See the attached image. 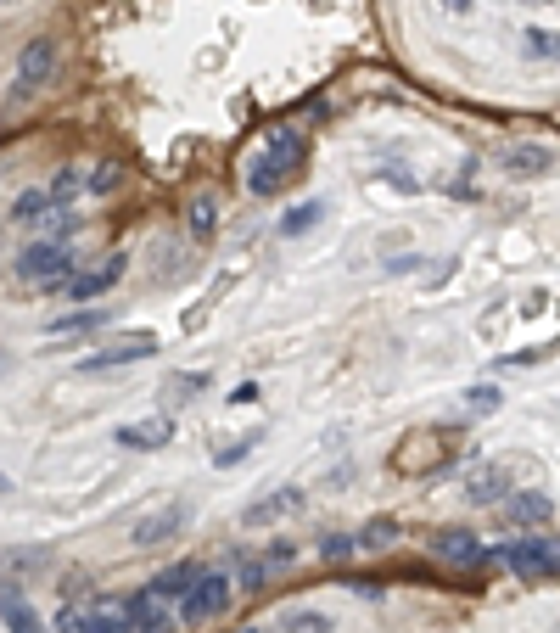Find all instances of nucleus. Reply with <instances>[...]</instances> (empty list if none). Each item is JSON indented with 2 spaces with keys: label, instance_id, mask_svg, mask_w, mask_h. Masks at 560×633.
<instances>
[{
  "label": "nucleus",
  "instance_id": "nucleus-1",
  "mask_svg": "<svg viewBox=\"0 0 560 633\" xmlns=\"http://www.w3.org/2000/svg\"><path fill=\"white\" fill-rule=\"evenodd\" d=\"M68 275H73V253L62 241H28L17 253V286H28V292H62Z\"/></svg>",
  "mask_w": 560,
  "mask_h": 633
},
{
  "label": "nucleus",
  "instance_id": "nucleus-2",
  "mask_svg": "<svg viewBox=\"0 0 560 633\" xmlns=\"http://www.w3.org/2000/svg\"><path fill=\"white\" fill-rule=\"evenodd\" d=\"M297 157H303V135H292V129H280L275 141H269V152H258V157H252V169H247L252 197H275L280 185L292 180Z\"/></svg>",
  "mask_w": 560,
  "mask_h": 633
},
{
  "label": "nucleus",
  "instance_id": "nucleus-3",
  "mask_svg": "<svg viewBox=\"0 0 560 633\" xmlns=\"http://www.w3.org/2000/svg\"><path fill=\"white\" fill-rule=\"evenodd\" d=\"M157 353V331H112L90 359L73 365V376H101V370H118V365H135V359H152Z\"/></svg>",
  "mask_w": 560,
  "mask_h": 633
},
{
  "label": "nucleus",
  "instance_id": "nucleus-4",
  "mask_svg": "<svg viewBox=\"0 0 560 633\" xmlns=\"http://www.w3.org/2000/svg\"><path fill=\"white\" fill-rule=\"evenodd\" d=\"M224 611H230V577L224 572H202L191 589L180 594V622L185 628H208V622H219Z\"/></svg>",
  "mask_w": 560,
  "mask_h": 633
},
{
  "label": "nucleus",
  "instance_id": "nucleus-5",
  "mask_svg": "<svg viewBox=\"0 0 560 633\" xmlns=\"http://www.w3.org/2000/svg\"><path fill=\"white\" fill-rule=\"evenodd\" d=\"M504 566L516 577H527V583L555 577L560 572V544H549V538H516V544L504 549Z\"/></svg>",
  "mask_w": 560,
  "mask_h": 633
},
{
  "label": "nucleus",
  "instance_id": "nucleus-6",
  "mask_svg": "<svg viewBox=\"0 0 560 633\" xmlns=\"http://www.w3.org/2000/svg\"><path fill=\"white\" fill-rule=\"evenodd\" d=\"M51 73H56V40H51V34H40V40L23 45L17 73H12V90H17V96H34V90H40Z\"/></svg>",
  "mask_w": 560,
  "mask_h": 633
},
{
  "label": "nucleus",
  "instance_id": "nucleus-7",
  "mask_svg": "<svg viewBox=\"0 0 560 633\" xmlns=\"http://www.w3.org/2000/svg\"><path fill=\"white\" fill-rule=\"evenodd\" d=\"M124 264H129L124 253H112V258H101V264H90L84 275H68V286H62V292H68L73 303H90V297L112 292V286L124 281Z\"/></svg>",
  "mask_w": 560,
  "mask_h": 633
},
{
  "label": "nucleus",
  "instance_id": "nucleus-8",
  "mask_svg": "<svg viewBox=\"0 0 560 633\" xmlns=\"http://www.w3.org/2000/svg\"><path fill=\"white\" fill-rule=\"evenodd\" d=\"M185 521H191V505H163V510H152L146 521H135V549H157V544H168V538H180Z\"/></svg>",
  "mask_w": 560,
  "mask_h": 633
},
{
  "label": "nucleus",
  "instance_id": "nucleus-9",
  "mask_svg": "<svg viewBox=\"0 0 560 633\" xmlns=\"http://www.w3.org/2000/svg\"><path fill=\"white\" fill-rule=\"evenodd\" d=\"M174 443V421L152 415V421H129L118 426V449H135V454H152V449H168Z\"/></svg>",
  "mask_w": 560,
  "mask_h": 633
},
{
  "label": "nucleus",
  "instance_id": "nucleus-10",
  "mask_svg": "<svg viewBox=\"0 0 560 633\" xmlns=\"http://www.w3.org/2000/svg\"><path fill=\"white\" fill-rule=\"evenodd\" d=\"M499 163L516 174V180H532V174H549V169H555V152H549V146H538V141H516V146H504Z\"/></svg>",
  "mask_w": 560,
  "mask_h": 633
},
{
  "label": "nucleus",
  "instance_id": "nucleus-11",
  "mask_svg": "<svg viewBox=\"0 0 560 633\" xmlns=\"http://www.w3.org/2000/svg\"><path fill=\"white\" fill-rule=\"evenodd\" d=\"M292 510H303V488H275L269 499H258V505L241 510V527H269V521L292 516Z\"/></svg>",
  "mask_w": 560,
  "mask_h": 633
},
{
  "label": "nucleus",
  "instance_id": "nucleus-12",
  "mask_svg": "<svg viewBox=\"0 0 560 633\" xmlns=\"http://www.w3.org/2000/svg\"><path fill=\"white\" fill-rule=\"evenodd\" d=\"M555 516V505H549V493H510V499H504V521H510V527H544V521Z\"/></svg>",
  "mask_w": 560,
  "mask_h": 633
},
{
  "label": "nucleus",
  "instance_id": "nucleus-13",
  "mask_svg": "<svg viewBox=\"0 0 560 633\" xmlns=\"http://www.w3.org/2000/svg\"><path fill=\"white\" fill-rule=\"evenodd\" d=\"M432 549L443 555V561H454V566H482V561H488V549L476 544V533H460V527L437 533V538H432Z\"/></svg>",
  "mask_w": 560,
  "mask_h": 633
},
{
  "label": "nucleus",
  "instance_id": "nucleus-14",
  "mask_svg": "<svg viewBox=\"0 0 560 633\" xmlns=\"http://www.w3.org/2000/svg\"><path fill=\"white\" fill-rule=\"evenodd\" d=\"M124 611H129V628H135V633H174V617L157 605L152 589L135 594V600H124Z\"/></svg>",
  "mask_w": 560,
  "mask_h": 633
},
{
  "label": "nucleus",
  "instance_id": "nucleus-15",
  "mask_svg": "<svg viewBox=\"0 0 560 633\" xmlns=\"http://www.w3.org/2000/svg\"><path fill=\"white\" fill-rule=\"evenodd\" d=\"M79 633H135V628H129V611L118 600H96L90 611H79Z\"/></svg>",
  "mask_w": 560,
  "mask_h": 633
},
{
  "label": "nucleus",
  "instance_id": "nucleus-16",
  "mask_svg": "<svg viewBox=\"0 0 560 633\" xmlns=\"http://www.w3.org/2000/svg\"><path fill=\"white\" fill-rule=\"evenodd\" d=\"M504 482H510L504 465H476L471 477H465V499H471V505H488V499H499V493H504Z\"/></svg>",
  "mask_w": 560,
  "mask_h": 633
},
{
  "label": "nucleus",
  "instance_id": "nucleus-17",
  "mask_svg": "<svg viewBox=\"0 0 560 633\" xmlns=\"http://www.w3.org/2000/svg\"><path fill=\"white\" fill-rule=\"evenodd\" d=\"M51 191H23V197L12 202V225H23V230H45V219H51Z\"/></svg>",
  "mask_w": 560,
  "mask_h": 633
},
{
  "label": "nucleus",
  "instance_id": "nucleus-18",
  "mask_svg": "<svg viewBox=\"0 0 560 633\" xmlns=\"http://www.w3.org/2000/svg\"><path fill=\"white\" fill-rule=\"evenodd\" d=\"M196 577H202V566H196V561H180V566H168V572L152 577V594H157V600H180V594L191 589Z\"/></svg>",
  "mask_w": 560,
  "mask_h": 633
},
{
  "label": "nucleus",
  "instance_id": "nucleus-19",
  "mask_svg": "<svg viewBox=\"0 0 560 633\" xmlns=\"http://www.w3.org/2000/svg\"><path fill=\"white\" fill-rule=\"evenodd\" d=\"M101 325H107V309H96V303H90V309H79V314H62V320H51L45 331H51V337H84V331H101Z\"/></svg>",
  "mask_w": 560,
  "mask_h": 633
},
{
  "label": "nucleus",
  "instance_id": "nucleus-20",
  "mask_svg": "<svg viewBox=\"0 0 560 633\" xmlns=\"http://www.w3.org/2000/svg\"><path fill=\"white\" fill-rule=\"evenodd\" d=\"M230 566H236V577H230V589H264L269 566L258 561V555H230Z\"/></svg>",
  "mask_w": 560,
  "mask_h": 633
},
{
  "label": "nucleus",
  "instance_id": "nucleus-21",
  "mask_svg": "<svg viewBox=\"0 0 560 633\" xmlns=\"http://www.w3.org/2000/svg\"><path fill=\"white\" fill-rule=\"evenodd\" d=\"M336 622L325 617V611H286L280 617V633H331Z\"/></svg>",
  "mask_w": 560,
  "mask_h": 633
},
{
  "label": "nucleus",
  "instance_id": "nucleus-22",
  "mask_svg": "<svg viewBox=\"0 0 560 633\" xmlns=\"http://www.w3.org/2000/svg\"><path fill=\"white\" fill-rule=\"evenodd\" d=\"M320 213H325V202H303V208H292L286 219H280V236H308Z\"/></svg>",
  "mask_w": 560,
  "mask_h": 633
},
{
  "label": "nucleus",
  "instance_id": "nucleus-23",
  "mask_svg": "<svg viewBox=\"0 0 560 633\" xmlns=\"http://www.w3.org/2000/svg\"><path fill=\"white\" fill-rule=\"evenodd\" d=\"M527 57H532V62H555V57H560V34L532 29V34H527Z\"/></svg>",
  "mask_w": 560,
  "mask_h": 633
},
{
  "label": "nucleus",
  "instance_id": "nucleus-24",
  "mask_svg": "<svg viewBox=\"0 0 560 633\" xmlns=\"http://www.w3.org/2000/svg\"><path fill=\"white\" fill-rule=\"evenodd\" d=\"M79 191H84V185H79V174H73V169H62V174L51 180V202H56V208H68Z\"/></svg>",
  "mask_w": 560,
  "mask_h": 633
},
{
  "label": "nucleus",
  "instance_id": "nucleus-25",
  "mask_svg": "<svg viewBox=\"0 0 560 633\" xmlns=\"http://www.w3.org/2000/svg\"><path fill=\"white\" fill-rule=\"evenodd\" d=\"M392 538H398V521H392V516H381V521H370V527H364V538H359V544H370V549H376V544H392Z\"/></svg>",
  "mask_w": 560,
  "mask_h": 633
},
{
  "label": "nucleus",
  "instance_id": "nucleus-26",
  "mask_svg": "<svg viewBox=\"0 0 560 633\" xmlns=\"http://www.w3.org/2000/svg\"><path fill=\"white\" fill-rule=\"evenodd\" d=\"M320 555H325V561H348V555H353V538H348V533H331V538L320 544Z\"/></svg>",
  "mask_w": 560,
  "mask_h": 633
},
{
  "label": "nucleus",
  "instance_id": "nucleus-27",
  "mask_svg": "<svg viewBox=\"0 0 560 633\" xmlns=\"http://www.w3.org/2000/svg\"><path fill=\"white\" fill-rule=\"evenodd\" d=\"M112 185H118V169H112V163H101V169H96V180L84 185V191H90V197H107Z\"/></svg>",
  "mask_w": 560,
  "mask_h": 633
},
{
  "label": "nucleus",
  "instance_id": "nucleus-28",
  "mask_svg": "<svg viewBox=\"0 0 560 633\" xmlns=\"http://www.w3.org/2000/svg\"><path fill=\"white\" fill-rule=\"evenodd\" d=\"M292 561H297V544H286V538H280V544H269V555H264L269 572H275V566H292Z\"/></svg>",
  "mask_w": 560,
  "mask_h": 633
},
{
  "label": "nucleus",
  "instance_id": "nucleus-29",
  "mask_svg": "<svg viewBox=\"0 0 560 633\" xmlns=\"http://www.w3.org/2000/svg\"><path fill=\"white\" fill-rule=\"evenodd\" d=\"M191 230L196 236H208L213 230V202H191Z\"/></svg>",
  "mask_w": 560,
  "mask_h": 633
},
{
  "label": "nucleus",
  "instance_id": "nucleus-30",
  "mask_svg": "<svg viewBox=\"0 0 560 633\" xmlns=\"http://www.w3.org/2000/svg\"><path fill=\"white\" fill-rule=\"evenodd\" d=\"M465 404H471L476 415H488V409H499V393H493V387H476V393H465Z\"/></svg>",
  "mask_w": 560,
  "mask_h": 633
},
{
  "label": "nucleus",
  "instance_id": "nucleus-31",
  "mask_svg": "<svg viewBox=\"0 0 560 633\" xmlns=\"http://www.w3.org/2000/svg\"><path fill=\"white\" fill-rule=\"evenodd\" d=\"M247 449H252V437H236L230 449H219V465H236V460H241V454H247Z\"/></svg>",
  "mask_w": 560,
  "mask_h": 633
},
{
  "label": "nucleus",
  "instance_id": "nucleus-32",
  "mask_svg": "<svg viewBox=\"0 0 560 633\" xmlns=\"http://www.w3.org/2000/svg\"><path fill=\"white\" fill-rule=\"evenodd\" d=\"M448 12H471V0H443Z\"/></svg>",
  "mask_w": 560,
  "mask_h": 633
},
{
  "label": "nucleus",
  "instance_id": "nucleus-33",
  "mask_svg": "<svg viewBox=\"0 0 560 633\" xmlns=\"http://www.w3.org/2000/svg\"><path fill=\"white\" fill-rule=\"evenodd\" d=\"M6 488H12V482H6V471H0V493H6Z\"/></svg>",
  "mask_w": 560,
  "mask_h": 633
},
{
  "label": "nucleus",
  "instance_id": "nucleus-34",
  "mask_svg": "<svg viewBox=\"0 0 560 633\" xmlns=\"http://www.w3.org/2000/svg\"><path fill=\"white\" fill-rule=\"evenodd\" d=\"M0 6H17V0H0Z\"/></svg>",
  "mask_w": 560,
  "mask_h": 633
},
{
  "label": "nucleus",
  "instance_id": "nucleus-35",
  "mask_svg": "<svg viewBox=\"0 0 560 633\" xmlns=\"http://www.w3.org/2000/svg\"><path fill=\"white\" fill-rule=\"evenodd\" d=\"M241 633H258V628H241Z\"/></svg>",
  "mask_w": 560,
  "mask_h": 633
},
{
  "label": "nucleus",
  "instance_id": "nucleus-36",
  "mask_svg": "<svg viewBox=\"0 0 560 633\" xmlns=\"http://www.w3.org/2000/svg\"><path fill=\"white\" fill-rule=\"evenodd\" d=\"M555 633H560V628H555Z\"/></svg>",
  "mask_w": 560,
  "mask_h": 633
}]
</instances>
